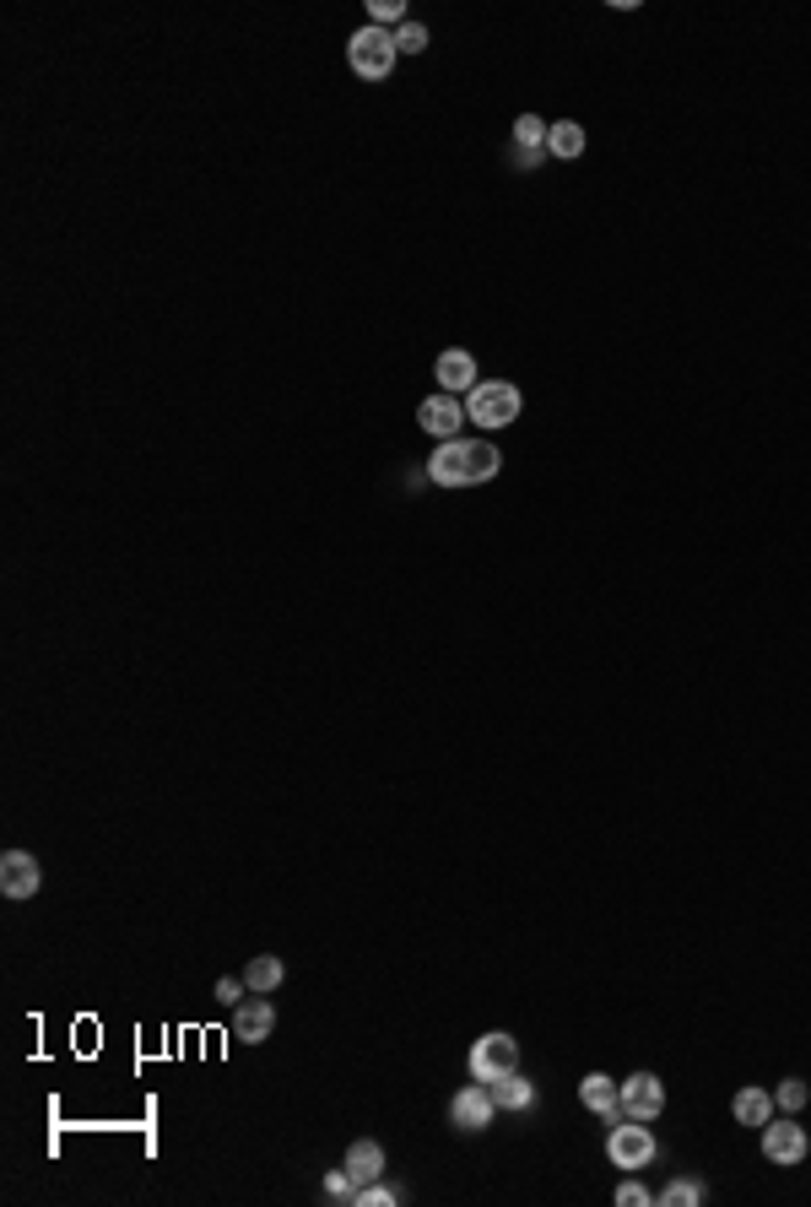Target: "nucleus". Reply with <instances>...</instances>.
Masks as SVG:
<instances>
[{
	"instance_id": "nucleus-1",
	"label": "nucleus",
	"mask_w": 811,
	"mask_h": 1207,
	"mask_svg": "<svg viewBox=\"0 0 811 1207\" xmlns=\"http://www.w3.org/2000/svg\"><path fill=\"white\" fill-rule=\"evenodd\" d=\"M498 466H503V455H498V445H487V439H443V445H434L423 471H428V482H438V488H482V482L498 477Z\"/></svg>"
},
{
	"instance_id": "nucleus-2",
	"label": "nucleus",
	"mask_w": 811,
	"mask_h": 1207,
	"mask_svg": "<svg viewBox=\"0 0 811 1207\" xmlns=\"http://www.w3.org/2000/svg\"><path fill=\"white\" fill-rule=\"evenodd\" d=\"M519 406H525V395H519V384L508 380H482L471 395H465V417L476 423V428H508L514 417H519Z\"/></svg>"
},
{
	"instance_id": "nucleus-3",
	"label": "nucleus",
	"mask_w": 811,
	"mask_h": 1207,
	"mask_svg": "<svg viewBox=\"0 0 811 1207\" xmlns=\"http://www.w3.org/2000/svg\"><path fill=\"white\" fill-rule=\"evenodd\" d=\"M347 61H352V70L363 76V81H384L390 70H395V61H401V50H395V33L390 28H358L352 39H347Z\"/></svg>"
},
{
	"instance_id": "nucleus-4",
	"label": "nucleus",
	"mask_w": 811,
	"mask_h": 1207,
	"mask_svg": "<svg viewBox=\"0 0 811 1207\" xmlns=\"http://www.w3.org/2000/svg\"><path fill=\"white\" fill-rule=\"evenodd\" d=\"M514 1067H519V1040H514V1034L493 1029V1034H482V1040L471 1045V1078L476 1083H493V1078H503V1073H514Z\"/></svg>"
},
{
	"instance_id": "nucleus-5",
	"label": "nucleus",
	"mask_w": 811,
	"mask_h": 1207,
	"mask_svg": "<svg viewBox=\"0 0 811 1207\" xmlns=\"http://www.w3.org/2000/svg\"><path fill=\"white\" fill-rule=\"evenodd\" d=\"M606 1159H612L617 1170H644V1164L655 1159V1132H649V1121H617L612 1138H606Z\"/></svg>"
},
{
	"instance_id": "nucleus-6",
	"label": "nucleus",
	"mask_w": 811,
	"mask_h": 1207,
	"mask_svg": "<svg viewBox=\"0 0 811 1207\" xmlns=\"http://www.w3.org/2000/svg\"><path fill=\"white\" fill-rule=\"evenodd\" d=\"M807 1153H811L807 1127H801L796 1116H779V1121L763 1127V1159H768V1164H801Z\"/></svg>"
},
{
	"instance_id": "nucleus-7",
	"label": "nucleus",
	"mask_w": 811,
	"mask_h": 1207,
	"mask_svg": "<svg viewBox=\"0 0 811 1207\" xmlns=\"http://www.w3.org/2000/svg\"><path fill=\"white\" fill-rule=\"evenodd\" d=\"M417 423H423V434H434L438 445H443V439H460V428H465V401L449 395V390H438V395H428V401L417 406Z\"/></svg>"
},
{
	"instance_id": "nucleus-8",
	"label": "nucleus",
	"mask_w": 811,
	"mask_h": 1207,
	"mask_svg": "<svg viewBox=\"0 0 811 1207\" xmlns=\"http://www.w3.org/2000/svg\"><path fill=\"white\" fill-rule=\"evenodd\" d=\"M493 1116H498V1105H493L487 1083H465V1088L449 1099V1121H454L460 1132H487Z\"/></svg>"
},
{
	"instance_id": "nucleus-9",
	"label": "nucleus",
	"mask_w": 811,
	"mask_h": 1207,
	"mask_svg": "<svg viewBox=\"0 0 811 1207\" xmlns=\"http://www.w3.org/2000/svg\"><path fill=\"white\" fill-rule=\"evenodd\" d=\"M660 1110H666V1083L655 1073H633L623 1083V1116L627 1121H655Z\"/></svg>"
},
{
	"instance_id": "nucleus-10",
	"label": "nucleus",
	"mask_w": 811,
	"mask_h": 1207,
	"mask_svg": "<svg viewBox=\"0 0 811 1207\" xmlns=\"http://www.w3.org/2000/svg\"><path fill=\"white\" fill-rule=\"evenodd\" d=\"M271 1029H276V1008H271L260 991H250V997L233 1008V1040H239V1045H265Z\"/></svg>"
},
{
	"instance_id": "nucleus-11",
	"label": "nucleus",
	"mask_w": 811,
	"mask_h": 1207,
	"mask_svg": "<svg viewBox=\"0 0 811 1207\" xmlns=\"http://www.w3.org/2000/svg\"><path fill=\"white\" fill-rule=\"evenodd\" d=\"M579 1105H584V1110H595L606 1127L627 1121V1116H623V1083L606 1078V1073H590V1078L579 1083Z\"/></svg>"
},
{
	"instance_id": "nucleus-12",
	"label": "nucleus",
	"mask_w": 811,
	"mask_h": 1207,
	"mask_svg": "<svg viewBox=\"0 0 811 1207\" xmlns=\"http://www.w3.org/2000/svg\"><path fill=\"white\" fill-rule=\"evenodd\" d=\"M39 883H44V872H39V861L28 850H6L0 856V893L6 899H33Z\"/></svg>"
},
{
	"instance_id": "nucleus-13",
	"label": "nucleus",
	"mask_w": 811,
	"mask_h": 1207,
	"mask_svg": "<svg viewBox=\"0 0 811 1207\" xmlns=\"http://www.w3.org/2000/svg\"><path fill=\"white\" fill-rule=\"evenodd\" d=\"M434 374H438V390H449V395H471L476 390V358L465 352V347H449V352H438V363H434Z\"/></svg>"
},
{
	"instance_id": "nucleus-14",
	"label": "nucleus",
	"mask_w": 811,
	"mask_h": 1207,
	"mask_svg": "<svg viewBox=\"0 0 811 1207\" xmlns=\"http://www.w3.org/2000/svg\"><path fill=\"white\" fill-rule=\"evenodd\" d=\"M487 1094H493V1105H498V1110H530V1105H536V1083L525 1078L519 1067L487 1083Z\"/></svg>"
},
{
	"instance_id": "nucleus-15",
	"label": "nucleus",
	"mask_w": 811,
	"mask_h": 1207,
	"mask_svg": "<svg viewBox=\"0 0 811 1207\" xmlns=\"http://www.w3.org/2000/svg\"><path fill=\"white\" fill-rule=\"evenodd\" d=\"M347 1170H352V1181L358 1186H369V1181H379L384 1175V1148L374 1143V1138H358V1143L347 1148V1159H341Z\"/></svg>"
},
{
	"instance_id": "nucleus-16",
	"label": "nucleus",
	"mask_w": 811,
	"mask_h": 1207,
	"mask_svg": "<svg viewBox=\"0 0 811 1207\" xmlns=\"http://www.w3.org/2000/svg\"><path fill=\"white\" fill-rule=\"evenodd\" d=\"M731 1110H736V1121H742V1127H757V1132H763V1127L774 1121V1094L752 1083V1088H742V1094L731 1099Z\"/></svg>"
},
{
	"instance_id": "nucleus-17",
	"label": "nucleus",
	"mask_w": 811,
	"mask_h": 1207,
	"mask_svg": "<svg viewBox=\"0 0 811 1207\" xmlns=\"http://www.w3.org/2000/svg\"><path fill=\"white\" fill-rule=\"evenodd\" d=\"M282 980H287V969H282V958H276V954L250 958V969H244V986H250V991H260V997H271Z\"/></svg>"
},
{
	"instance_id": "nucleus-18",
	"label": "nucleus",
	"mask_w": 811,
	"mask_h": 1207,
	"mask_svg": "<svg viewBox=\"0 0 811 1207\" xmlns=\"http://www.w3.org/2000/svg\"><path fill=\"white\" fill-rule=\"evenodd\" d=\"M547 135H552V126L541 115H519L514 120V146L519 152H547Z\"/></svg>"
},
{
	"instance_id": "nucleus-19",
	"label": "nucleus",
	"mask_w": 811,
	"mask_h": 1207,
	"mask_svg": "<svg viewBox=\"0 0 811 1207\" xmlns=\"http://www.w3.org/2000/svg\"><path fill=\"white\" fill-rule=\"evenodd\" d=\"M547 152H552V157H579V152H584V126H579V120H558L552 135H547Z\"/></svg>"
},
{
	"instance_id": "nucleus-20",
	"label": "nucleus",
	"mask_w": 811,
	"mask_h": 1207,
	"mask_svg": "<svg viewBox=\"0 0 811 1207\" xmlns=\"http://www.w3.org/2000/svg\"><path fill=\"white\" fill-rule=\"evenodd\" d=\"M395 50H401V55H423V50H428V28H423V22H401V28H395Z\"/></svg>"
},
{
	"instance_id": "nucleus-21",
	"label": "nucleus",
	"mask_w": 811,
	"mask_h": 1207,
	"mask_svg": "<svg viewBox=\"0 0 811 1207\" xmlns=\"http://www.w3.org/2000/svg\"><path fill=\"white\" fill-rule=\"evenodd\" d=\"M325 1197H330V1203H352V1197H358V1181H352V1170H347V1164L325 1175Z\"/></svg>"
},
{
	"instance_id": "nucleus-22",
	"label": "nucleus",
	"mask_w": 811,
	"mask_h": 1207,
	"mask_svg": "<svg viewBox=\"0 0 811 1207\" xmlns=\"http://www.w3.org/2000/svg\"><path fill=\"white\" fill-rule=\"evenodd\" d=\"M660 1203L666 1207H698L703 1203V1186H698V1181H671V1186L660 1192Z\"/></svg>"
},
{
	"instance_id": "nucleus-23",
	"label": "nucleus",
	"mask_w": 811,
	"mask_h": 1207,
	"mask_svg": "<svg viewBox=\"0 0 811 1207\" xmlns=\"http://www.w3.org/2000/svg\"><path fill=\"white\" fill-rule=\"evenodd\" d=\"M774 1105H779L785 1116H796V1110L807 1105V1083H801V1078H785L779 1088H774Z\"/></svg>"
},
{
	"instance_id": "nucleus-24",
	"label": "nucleus",
	"mask_w": 811,
	"mask_h": 1207,
	"mask_svg": "<svg viewBox=\"0 0 811 1207\" xmlns=\"http://www.w3.org/2000/svg\"><path fill=\"white\" fill-rule=\"evenodd\" d=\"M358 1207H390V1203H401V1192L395 1186H384V1181H369V1186H358V1197H352Z\"/></svg>"
},
{
	"instance_id": "nucleus-25",
	"label": "nucleus",
	"mask_w": 811,
	"mask_h": 1207,
	"mask_svg": "<svg viewBox=\"0 0 811 1207\" xmlns=\"http://www.w3.org/2000/svg\"><path fill=\"white\" fill-rule=\"evenodd\" d=\"M369 22H374V28H390V22L401 28V22H406V6H401V0H369Z\"/></svg>"
},
{
	"instance_id": "nucleus-26",
	"label": "nucleus",
	"mask_w": 811,
	"mask_h": 1207,
	"mask_svg": "<svg viewBox=\"0 0 811 1207\" xmlns=\"http://www.w3.org/2000/svg\"><path fill=\"white\" fill-rule=\"evenodd\" d=\"M250 997V986H244V975H222L217 980V1002H228V1008H239Z\"/></svg>"
},
{
	"instance_id": "nucleus-27",
	"label": "nucleus",
	"mask_w": 811,
	"mask_h": 1207,
	"mask_svg": "<svg viewBox=\"0 0 811 1207\" xmlns=\"http://www.w3.org/2000/svg\"><path fill=\"white\" fill-rule=\"evenodd\" d=\"M617 1203H623V1207H644V1203H649V1192H644L638 1181H627V1186H617Z\"/></svg>"
},
{
	"instance_id": "nucleus-28",
	"label": "nucleus",
	"mask_w": 811,
	"mask_h": 1207,
	"mask_svg": "<svg viewBox=\"0 0 811 1207\" xmlns=\"http://www.w3.org/2000/svg\"><path fill=\"white\" fill-rule=\"evenodd\" d=\"M541 157H547V152H519V146H514V168H519V174L541 168Z\"/></svg>"
}]
</instances>
